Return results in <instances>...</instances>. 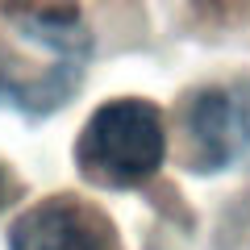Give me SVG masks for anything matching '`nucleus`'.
Returning a JSON list of instances; mask_svg holds the SVG:
<instances>
[{
  "instance_id": "20e7f679",
  "label": "nucleus",
  "mask_w": 250,
  "mask_h": 250,
  "mask_svg": "<svg viewBox=\"0 0 250 250\" xmlns=\"http://www.w3.org/2000/svg\"><path fill=\"white\" fill-rule=\"evenodd\" d=\"M80 67H29L21 54L0 46V104L25 117H50L80 92Z\"/></svg>"
},
{
  "instance_id": "f03ea898",
  "label": "nucleus",
  "mask_w": 250,
  "mask_h": 250,
  "mask_svg": "<svg viewBox=\"0 0 250 250\" xmlns=\"http://www.w3.org/2000/svg\"><path fill=\"white\" fill-rule=\"evenodd\" d=\"M184 138L196 171H229L250 159V88L205 83L184 100Z\"/></svg>"
},
{
  "instance_id": "f257e3e1",
  "label": "nucleus",
  "mask_w": 250,
  "mask_h": 250,
  "mask_svg": "<svg viewBox=\"0 0 250 250\" xmlns=\"http://www.w3.org/2000/svg\"><path fill=\"white\" fill-rule=\"evenodd\" d=\"M167 159V129L150 100H108L92 113L75 142V163L83 179L104 188L146 184Z\"/></svg>"
},
{
  "instance_id": "39448f33",
  "label": "nucleus",
  "mask_w": 250,
  "mask_h": 250,
  "mask_svg": "<svg viewBox=\"0 0 250 250\" xmlns=\"http://www.w3.org/2000/svg\"><path fill=\"white\" fill-rule=\"evenodd\" d=\"M9 196H13V184H9V171L0 167V208L9 205Z\"/></svg>"
},
{
  "instance_id": "7ed1b4c3",
  "label": "nucleus",
  "mask_w": 250,
  "mask_h": 250,
  "mask_svg": "<svg viewBox=\"0 0 250 250\" xmlns=\"http://www.w3.org/2000/svg\"><path fill=\"white\" fill-rule=\"evenodd\" d=\"M9 250H117L100 208L75 196H50L9 225Z\"/></svg>"
}]
</instances>
